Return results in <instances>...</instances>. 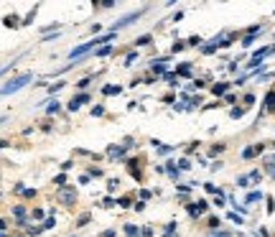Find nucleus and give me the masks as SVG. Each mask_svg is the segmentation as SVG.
<instances>
[{
    "instance_id": "f257e3e1",
    "label": "nucleus",
    "mask_w": 275,
    "mask_h": 237,
    "mask_svg": "<svg viewBox=\"0 0 275 237\" xmlns=\"http://www.w3.org/2000/svg\"><path fill=\"white\" fill-rule=\"evenodd\" d=\"M28 79H31L28 74H26V77H18V79H13L11 84H6V87H3V92H6V95H11V92H16V90H21V87H23V84H26Z\"/></svg>"
},
{
    "instance_id": "f03ea898",
    "label": "nucleus",
    "mask_w": 275,
    "mask_h": 237,
    "mask_svg": "<svg viewBox=\"0 0 275 237\" xmlns=\"http://www.w3.org/2000/svg\"><path fill=\"white\" fill-rule=\"evenodd\" d=\"M77 199V191H72V189H62L59 191V201H64V204H72Z\"/></svg>"
},
{
    "instance_id": "7ed1b4c3",
    "label": "nucleus",
    "mask_w": 275,
    "mask_h": 237,
    "mask_svg": "<svg viewBox=\"0 0 275 237\" xmlns=\"http://www.w3.org/2000/svg\"><path fill=\"white\" fill-rule=\"evenodd\" d=\"M87 100H89V97H87V95H79V97H77V100H72V105H69V107H72V110H77V107H82V105H84V102H87Z\"/></svg>"
},
{
    "instance_id": "20e7f679",
    "label": "nucleus",
    "mask_w": 275,
    "mask_h": 237,
    "mask_svg": "<svg viewBox=\"0 0 275 237\" xmlns=\"http://www.w3.org/2000/svg\"><path fill=\"white\" fill-rule=\"evenodd\" d=\"M6 26H18V18L16 16H6Z\"/></svg>"
},
{
    "instance_id": "39448f33",
    "label": "nucleus",
    "mask_w": 275,
    "mask_h": 237,
    "mask_svg": "<svg viewBox=\"0 0 275 237\" xmlns=\"http://www.w3.org/2000/svg\"><path fill=\"white\" fill-rule=\"evenodd\" d=\"M214 237H232L229 232H214Z\"/></svg>"
},
{
    "instance_id": "423d86ee",
    "label": "nucleus",
    "mask_w": 275,
    "mask_h": 237,
    "mask_svg": "<svg viewBox=\"0 0 275 237\" xmlns=\"http://www.w3.org/2000/svg\"><path fill=\"white\" fill-rule=\"evenodd\" d=\"M102 237H115V232H112V229H107V232H102Z\"/></svg>"
}]
</instances>
